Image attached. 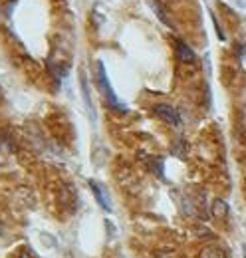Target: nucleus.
<instances>
[{
    "instance_id": "nucleus-5",
    "label": "nucleus",
    "mask_w": 246,
    "mask_h": 258,
    "mask_svg": "<svg viewBox=\"0 0 246 258\" xmlns=\"http://www.w3.org/2000/svg\"><path fill=\"white\" fill-rule=\"evenodd\" d=\"M90 189H92L93 195H95V201L99 203V207H101V209H105V211H109V203H107L105 195H103V191H101V187H99L95 181H90Z\"/></svg>"
},
{
    "instance_id": "nucleus-7",
    "label": "nucleus",
    "mask_w": 246,
    "mask_h": 258,
    "mask_svg": "<svg viewBox=\"0 0 246 258\" xmlns=\"http://www.w3.org/2000/svg\"><path fill=\"white\" fill-rule=\"evenodd\" d=\"M213 215H215V217H218V219H224V217L228 215V205H226L224 201L216 199L215 203H213Z\"/></svg>"
},
{
    "instance_id": "nucleus-1",
    "label": "nucleus",
    "mask_w": 246,
    "mask_h": 258,
    "mask_svg": "<svg viewBox=\"0 0 246 258\" xmlns=\"http://www.w3.org/2000/svg\"><path fill=\"white\" fill-rule=\"evenodd\" d=\"M95 82H97V88H99L101 96L105 97V103H107V107H111L113 111L125 113V111H127V107H125V103H121V101H119V97L115 96V92H113V88H111V84H109V78H107L105 66H103V62H101V60L97 62Z\"/></svg>"
},
{
    "instance_id": "nucleus-3",
    "label": "nucleus",
    "mask_w": 246,
    "mask_h": 258,
    "mask_svg": "<svg viewBox=\"0 0 246 258\" xmlns=\"http://www.w3.org/2000/svg\"><path fill=\"white\" fill-rule=\"evenodd\" d=\"M175 54H177V60L183 62V64H193L197 60L193 48L187 42H183L181 38H175Z\"/></svg>"
},
{
    "instance_id": "nucleus-2",
    "label": "nucleus",
    "mask_w": 246,
    "mask_h": 258,
    "mask_svg": "<svg viewBox=\"0 0 246 258\" xmlns=\"http://www.w3.org/2000/svg\"><path fill=\"white\" fill-rule=\"evenodd\" d=\"M153 113L157 117H161L165 123L173 125V127H179L181 125V115L179 111L173 107V105H167V103H157L153 107Z\"/></svg>"
},
{
    "instance_id": "nucleus-4",
    "label": "nucleus",
    "mask_w": 246,
    "mask_h": 258,
    "mask_svg": "<svg viewBox=\"0 0 246 258\" xmlns=\"http://www.w3.org/2000/svg\"><path fill=\"white\" fill-rule=\"evenodd\" d=\"M199 258H228V256H226V252L218 244H209V246H205L201 250Z\"/></svg>"
},
{
    "instance_id": "nucleus-8",
    "label": "nucleus",
    "mask_w": 246,
    "mask_h": 258,
    "mask_svg": "<svg viewBox=\"0 0 246 258\" xmlns=\"http://www.w3.org/2000/svg\"><path fill=\"white\" fill-rule=\"evenodd\" d=\"M20 258H38V256H36V254L32 252L30 248H24V250L20 252Z\"/></svg>"
},
{
    "instance_id": "nucleus-6",
    "label": "nucleus",
    "mask_w": 246,
    "mask_h": 258,
    "mask_svg": "<svg viewBox=\"0 0 246 258\" xmlns=\"http://www.w3.org/2000/svg\"><path fill=\"white\" fill-rule=\"evenodd\" d=\"M151 8H153V12L159 16V20L165 24V26H171V20H169V16L165 14V10H163V4L159 2V0H151Z\"/></svg>"
}]
</instances>
